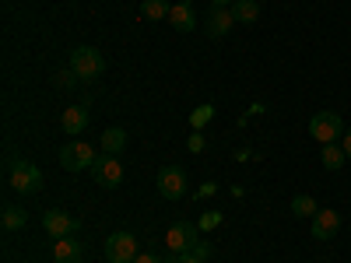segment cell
I'll return each mask as SVG.
<instances>
[{
	"instance_id": "22",
	"label": "cell",
	"mask_w": 351,
	"mask_h": 263,
	"mask_svg": "<svg viewBox=\"0 0 351 263\" xmlns=\"http://www.w3.org/2000/svg\"><path fill=\"white\" fill-rule=\"evenodd\" d=\"M190 253H193V256H197V260H200V263H208V260H211V256H215V249H211V242H204V239H197V242H193V249H190Z\"/></svg>"
},
{
	"instance_id": "4",
	"label": "cell",
	"mask_w": 351,
	"mask_h": 263,
	"mask_svg": "<svg viewBox=\"0 0 351 263\" xmlns=\"http://www.w3.org/2000/svg\"><path fill=\"white\" fill-rule=\"evenodd\" d=\"M95 148L92 144H84V140H67L64 148H60V165L67 168V172H84V168H92L95 165Z\"/></svg>"
},
{
	"instance_id": "8",
	"label": "cell",
	"mask_w": 351,
	"mask_h": 263,
	"mask_svg": "<svg viewBox=\"0 0 351 263\" xmlns=\"http://www.w3.org/2000/svg\"><path fill=\"white\" fill-rule=\"evenodd\" d=\"M158 193L165 200H180L186 193V172L180 165H162V172H158Z\"/></svg>"
},
{
	"instance_id": "17",
	"label": "cell",
	"mask_w": 351,
	"mask_h": 263,
	"mask_svg": "<svg viewBox=\"0 0 351 263\" xmlns=\"http://www.w3.org/2000/svg\"><path fill=\"white\" fill-rule=\"evenodd\" d=\"M344 162H348V155H344V148L334 140V144H324V168L327 172H337V168H344Z\"/></svg>"
},
{
	"instance_id": "27",
	"label": "cell",
	"mask_w": 351,
	"mask_h": 263,
	"mask_svg": "<svg viewBox=\"0 0 351 263\" xmlns=\"http://www.w3.org/2000/svg\"><path fill=\"white\" fill-rule=\"evenodd\" d=\"M211 193H218V186H215V183H204V186L197 190V197H211Z\"/></svg>"
},
{
	"instance_id": "3",
	"label": "cell",
	"mask_w": 351,
	"mask_h": 263,
	"mask_svg": "<svg viewBox=\"0 0 351 263\" xmlns=\"http://www.w3.org/2000/svg\"><path fill=\"white\" fill-rule=\"evenodd\" d=\"M197 239H200V225H193V221H176V225H169V231H165L169 256H183V253H190Z\"/></svg>"
},
{
	"instance_id": "31",
	"label": "cell",
	"mask_w": 351,
	"mask_h": 263,
	"mask_svg": "<svg viewBox=\"0 0 351 263\" xmlns=\"http://www.w3.org/2000/svg\"><path fill=\"white\" fill-rule=\"evenodd\" d=\"M186 4H193V0H186Z\"/></svg>"
},
{
	"instance_id": "28",
	"label": "cell",
	"mask_w": 351,
	"mask_h": 263,
	"mask_svg": "<svg viewBox=\"0 0 351 263\" xmlns=\"http://www.w3.org/2000/svg\"><path fill=\"white\" fill-rule=\"evenodd\" d=\"M56 77H60V84H64V88H67V84H71V81H74V77H77V74H74V71H64V74H56Z\"/></svg>"
},
{
	"instance_id": "16",
	"label": "cell",
	"mask_w": 351,
	"mask_h": 263,
	"mask_svg": "<svg viewBox=\"0 0 351 263\" xmlns=\"http://www.w3.org/2000/svg\"><path fill=\"white\" fill-rule=\"evenodd\" d=\"M232 18H236V25H253V21H260V4L256 0H236L232 4Z\"/></svg>"
},
{
	"instance_id": "20",
	"label": "cell",
	"mask_w": 351,
	"mask_h": 263,
	"mask_svg": "<svg viewBox=\"0 0 351 263\" xmlns=\"http://www.w3.org/2000/svg\"><path fill=\"white\" fill-rule=\"evenodd\" d=\"M211 120H215V105H197V109L190 112V127H193V130H204Z\"/></svg>"
},
{
	"instance_id": "23",
	"label": "cell",
	"mask_w": 351,
	"mask_h": 263,
	"mask_svg": "<svg viewBox=\"0 0 351 263\" xmlns=\"http://www.w3.org/2000/svg\"><path fill=\"white\" fill-rule=\"evenodd\" d=\"M197 225H200V231H211V228H218V225H221V214H218V211H208V214H200V221H197Z\"/></svg>"
},
{
	"instance_id": "7",
	"label": "cell",
	"mask_w": 351,
	"mask_h": 263,
	"mask_svg": "<svg viewBox=\"0 0 351 263\" xmlns=\"http://www.w3.org/2000/svg\"><path fill=\"white\" fill-rule=\"evenodd\" d=\"M106 260L109 263H134L137 260V239L130 231H112L106 239Z\"/></svg>"
},
{
	"instance_id": "13",
	"label": "cell",
	"mask_w": 351,
	"mask_h": 263,
	"mask_svg": "<svg viewBox=\"0 0 351 263\" xmlns=\"http://www.w3.org/2000/svg\"><path fill=\"white\" fill-rule=\"evenodd\" d=\"M169 25L176 28V32H193V28H197V14H193V4H186V0H180V4L172 8V14H169Z\"/></svg>"
},
{
	"instance_id": "5",
	"label": "cell",
	"mask_w": 351,
	"mask_h": 263,
	"mask_svg": "<svg viewBox=\"0 0 351 263\" xmlns=\"http://www.w3.org/2000/svg\"><path fill=\"white\" fill-rule=\"evenodd\" d=\"M309 134L319 140V144H334L341 134H344V123H341V116L324 109V112H316L313 120H309Z\"/></svg>"
},
{
	"instance_id": "10",
	"label": "cell",
	"mask_w": 351,
	"mask_h": 263,
	"mask_svg": "<svg viewBox=\"0 0 351 263\" xmlns=\"http://www.w3.org/2000/svg\"><path fill=\"white\" fill-rule=\"evenodd\" d=\"M337 228H341V214H337V211H316L309 231H313L316 242H330V239L337 236Z\"/></svg>"
},
{
	"instance_id": "11",
	"label": "cell",
	"mask_w": 351,
	"mask_h": 263,
	"mask_svg": "<svg viewBox=\"0 0 351 263\" xmlns=\"http://www.w3.org/2000/svg\"><path fill=\"white\" fill-rule=\"evenodd\" d=\"M232 25H236V18H232V8H211L208 21H204V28H208L211 39H221L232 32Z\"/></svg>"
},
{
	"instance_id": "9",
	"label": "cell",
	"mask_w": 351,
	"mask_h": 263,
	"mask_svg": "<svg viewBox=\"0 0 351 263\" xmlns=\"http://www.w3.org/2000/svg\"><path fill=\"white\" fill-rule=\"evenodd\" d=\"M43 228H46V236L64 239V236H74V231L81 228V218H71L67 211L53 208V211H46V214H43Z\"/></svg>"
},
{
	"instance_id": "24",
	"label": "cell",
	"mask_w": 351,
	"mask_h": 263,
	"mask_svg": "<svg viewBox=\"0 0 351 263\" xmlns=\"http://www.w3.org/2000/svg\"><path fill=\"white\" fill-rule=\"evenodd\" d=\"M134 263H176V256H158V253H137Z\"/></svg>"
},
{
	"instance_id": "26",
	"label": "cell",
	"mask_w": 351,
	"mask_h": 263,
	"mask_svg": "<svg viewBox=\"0 0 351 263\" xmlns=\"http://www.w3.org/2000/svg\"><path fill=\"white\" fill-rule=\"evenodd\" d=\"M341 148H344V155H348V162H351V130L341 134Z\"/></svg>"
},
{
	"instance_id": "14",
	"label": "cell",
	"mask_w": 351,
	"mask_h": 263,
	"mask_svg": "<svg viewBox=\"0 0 351 263\" xmlns=\"http://www.w3.org/2000/svg\"><path fill=\"white\" fill-rule=\"evenodd\" d=\"M64 134H84V127H88V109L84 105H67V112H64Z\"/></svg>"
},
{
	"instance_id": "6",
	"label": "cell",
	"mask_w": 351,
	"mask_h": 263,
	"mask_svg": "<svg viewBox=\"0 0 351 263\" xmlns=\"http://www.w3.org/2000/svg\"><path fill=\"white\" fill-rule=\"evenodd\" d=\"M88 172H92V179L99 186H106V190H116V186L123 183V165L116 162V155H106V151L95 158V165L88 168Z\"/></svg>"
},
{
	"instance_id": "15",
	"label": "cell",
	"mask_w": 351,
	"mask_h": 263,
	"mask_svg": "<svg viewBox=\"0 0 351 263\" xmlns=\"http://www.w3.org/2000/svg\"><path fill=\"white\" fill-rule=\"evenodd\" d=\"M123 148H127V130H123V127L102 130V151H106V155H120Z\"/></svg>"
},
{
	"instance_id": "25",
	"label": "cell",
	"mask_w": 351,
	"mask_h": 263,
	"mask_svg": "<svg viewBox=\"0 0 351 263\" xmlns=\"http://www.w3.org/2000/svg\"><path fill=\"white\" fill-rule=\"evenodd\" d=\"M186 148H190L193 155H200V151H204V134H200V130H193V134H190V140H186Z\"/></svg>"
},
{
	"instance_id": "19",
	"label": "cell",
	"mask_w": 351,
	"mask_h": 263,
	"mask_svg": "<svg viewBox=\"0 0 351 263\" xmlns=\"http://www.w3.org/2000/svg\"><path fill=\"white\" fill-rule=\"evenodd\" d=\"M316 200L313 197H306V193H299V197H291V214L295 218H316Z\"/></svg>"
},
{
	"instance_id": "18",
	"label": "cell",
	"mask_w": 351,
	"mask_h": 263,
	"mask_svg": "<svg viewBox=\"0 0 351 263\" xmlns=\"http://www.w3.org/2000/svg\"><path fill=\"white\" fill-rule=\"evenodd\" d=\"M141 14L152 21H162L172 14V8H169V0H141Z\"/></svg>"
},
{
	"instance_id": "2",
	"label": "cell",
	"mask_w": 351,
	"mask_h": 263,
	"mask_svg": "<svg viewBox=\"0 0 351 263\" xmlns=\"http://www.w3.org/2000/svg\"><path fill=\"white\" fill-rule=\"evenodd\" d=\"M71 71L77 74V81H95L106 74V56L95 46H77L71 53Z\"/></svg>"
},
{
	"instance_id": "1",
	"label": "cell",
	"mask_w": 351,
	"mask_h": 263,
	"mask_svg": "<svg viewBox=\"0 0 351 263\" xmlns=\"http://www.w3.org/2000/svg\"><path fill=\"white\" fill-rule=\"evenodd\" d=\"M8 179H11V190H18L21 197H36L43 190V168L28 158H11Z\"/></svg>"
},
{
	"instance_id": "12",
	"label": "cell",
	"mask_w": 351,
	"mask_h": 263,
	"mask_svg": "<svg viewBox=\"0 0 351 263\" xmlns=\"http://www.w3.org/2000/svg\"><path fill=\"white\" fill-rule=\"evenodd\" d=\"M53 260L56 263H81L84 249H81V242L74 236H64V239H56V246H53Z\"/></svg>"
},
{
	"instance_id": "21",
	"label": "cell",
	"mask_w": 351,
	"mask_h": 263,
	"mask_svg": "<svg viewBox=\"0 0 351 263\" xmlns=\"http://www.w3.org/2000/svg\"><path fill=\"white\" fill-rule=\"evenodd\" d=\"M25 221H28V214L21 208H4V231H18V228H25Z\"/></svg>"
},
{
	"instance_id": "30",
	"label": "cell",
	"mask_w": 351,
	"mask_h": 263,
	"mask_svg": "<svg viewBox=\"0 0 351 263\" xmlns=\"http://www.w3.org/2000/svg\"><path fill=\"white\" fill-rule=\"evenodd\" d=\"M236 0H211V8H232Z\"/></svg>"
},
{
	"instance_id": "29",
	"label": "cell",
	"mask_w": 351,
	"mask_h": 263,
	"mask_svg": "<svg viewBox=\"0 0 351 263\" xmlns=\"http://www.w3.org/2000/svg\"><path fill=\"white\" fill-rule=\"evenodd\" d=\"M176 263H200L193 253H183V256H176Z\"/></svg>"
}]
</instances>
